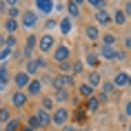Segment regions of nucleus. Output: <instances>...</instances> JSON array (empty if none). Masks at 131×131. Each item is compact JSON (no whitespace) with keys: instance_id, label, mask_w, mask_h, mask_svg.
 Instances as JSON below:
<instances>
[{"instance_id":"obj_46","label":"nucleus","mask_w":131,"mask_h":131,"mask_svg":"<svg viewBox=\"0 0 131 131\" xmlns=\"http://www.w3.org/2000/svg\"><path fill=\"white\" fill-rule=\"evenodd\" d=\"M20 131H34V129H31V127H27V124H22V129Z\"/></svg>"},{"instance_id":"obj_40","label":"nucleus","mask_w":131,"mask_h":131,"mask_svg":"<svg viewBox=\"0 0 131 131\" xmlns=\"http://www.w3.org/2000/svg\"><path fill=\"white\" fill-rule=\"evenodd\" d=\"M60 131H78V129L73 127V124H69V122H67V124H62V127H60Z\"/></svg>"},{"instance_id":"obj_4","label":"nucleus","mask_w":131,"mask_h":131,"mask_svg":"<svg viewBox=\"0 0 131 131\" xmlns=\"http://www.w3.org/2000/svg\"><path fill=\"white\" fill-rule=\"evenodd\" d=\"M51 58H53L56 64L69 62L71 60V47H69V45H56V49L51 51Z\"/></svg>"},{"instance_id":"obj_20","label":"nucleus","mask_w":131,"mask_h":131,"mask_svg":"<svg viewBox=\"0 0 131 131\" xmlns=\"http://www.w3.org/2000/svg\"><path fill=\"white\" fill-rule=\"evenodd\" d=\"M102 80H104V78H102V73H100L98 69H91L89 73H87V84H91L93 89H96V87H100V82H102Z\"/></svg>"},{"instance_id":"obj_41","label":"nucleus","mask_w":131,"mask_h":131,"mask_svg":"<svg viewBox=\"0 0 131 131\" xmlns=\"http://www.w3.org/2000/svg\"><path fill=\"white\" fill-rule=\"evenodd\" d=\"M124 113H127V116L131 118V100H129V102H127V104H124Z\"/></svg>"},{"instance_id":"obj_42","label":"nucleus","mask_w":131,"mask_h":131,"mask_svg":"<svg viewBox=\"0 0 131 131\" xmlns=\"http://www.w3.org/2000/svg\"><path fill=\"white\" fill-rule=\"evenodd\" d=\"M5 40H7V34H0V49L5 47Z\"/></svg>"},{"instance_id":"obj_29","label":"nucleus","mask_w":131,"mask_h":131,"mask_svg":"<svg viewBox=\"0 0 131 131\" xmlns=\"http://www.w3.org/2000/svg\"><path fill=\"white\" fill-rule=\"evenodd\" d=\"M20 129H22V122L18 118H11V120L5 122V127H2V131H20Z\"/></svg>"},{"instance_id":"obj_10","label":"nucleus","mask_w":131,"mask_h":131,"mask_svg":"<svg viewBox=\"0 0 131 131\" xmlns=\"http://www.w3.org/2000/svg\"><path fill=\"white\" fill-rule=\"evenodd\" d=\"M36 47H38V36L36 34H29L27 36V40H25V49H22V56L25 58H34V51H36Z\"/></svg>"},{"instance_id":"obj_25","label":"nucleus","mask_w":131,"mask_h":131,"mask_svg":"<svg viewBox=\"0 0 131 131\" xmlns=\"http://www.w3.org/2000/svg\"><path fill=\"white\" fill-rule=\"evenodd\" d=\"M18 29H20V22H18V20H11V18L5 20V34H7V36H16Z\"/></svg>"},{"instance_id":"obj_27","label":"nucleus","mask_w":131,"mask_h":131,"mask_svg":"<svg viewBox=\"0 0 131 131\" xmlns=\"http://www.w3.org/2000/svg\"><path fill=\"white\" fill-rule=\"evenodd\" d=\"M100 42H102V47H116L118 36L116 34H100Z\"/></svg>"},{"instance_id":"obj_1","label":"nucleus","mask_w":131,"mask_h":131,"mask_svg":"<svg viewBox=\"0 0 131 131\" xmlns=\"http://www.w3.org/2000/svg\"><path fill=\"white\" fill-rule=\"evenodd\" d=\"M18 22H20V29L34 34V29L40 25V16L36 14V11H31V9H25V11L20 14V18H18Z\"/></svg>"},{"instance_id":"obj_3","label":"nucleus","mask_w":131,"mask_h":131,"mask_svg":"<svg viewBox=\"0 0 131 131\" xmlns=\"http://www.w3.org/2000/svg\"><path fill=\"white\" fill-rule=\"evenodd\" d=\"M69 109H67V104H58L53 111H51V124L53 127H62V124L69 122Z\"/></svg>"},{"instance_id":"obj_15","label":"nucleus","mask_w":131,"mask_h":131,"mask_svg":"<svg viewBox=\"0 0 131 131\" xmlns=\"http://www.w3.org/2000/svg\"><path fill=\"white\" fill-rule=\"evenodd\" d=\"M111 93H116L113 82H111V80H102V82H100V96H98V98H100V102H104Z\"/></svg>"},{"instance_id":"obj_31","label":"nucleus","mask_w":131,"mask_h":131,"mask_svg":"<svg viewBox=\"0 0 131 131\" xmlns=\"http://www.w3.org/2000/svg\"><path fill=\"white\" fill-rule=\"evenodd\" d=\"M0 82H11V71H9L7 64H0Z\"/></svg>"},{"instance_id":"obj_45","label":"nucleus","mask_w":131,"mask_h":131,"mask_svg":"<svg viewBox=\"0 0 131 131\" xmlns=\"http://www.w3.org/2000/svg\"><path fill=\"white\" fill-rule=\"evenodd\" d=\"M5 89H7V82H0V93H2Z\"/></svg>"},{"instance_id":"obj_22","label":"nucleus","mask_w":131,"mask_h":131,"mask_svg":"<svg viewBox=\"0 0 131 131\" xmlns=\"http://www.w3.org/2000/svg\"><path fill=\"white\" fill-rule=\"evenodd\" d=\"M100 104H102V102H100V98H98V96H89V98H87V102H84V109L89 111V113H96V111L100 109Z\"/></svg>"},{"instance_id":"obj_6","label":"nucleus","mask_w":131,"mask_h":131,"mask_svg":"<svg viewBox=\"0 0 131 131\" xmlns=\"http://www.w3.org/2000/svg\"><path fill=\"white\" fill-rule=\"evenodd\" d=\"M51 84H53V89H71V87H76V80L71 73H56Z\"/></svg>"},{"instance_id":"obj_43","label":"nucleus","mask_w":131,"mask_h":131,"mask_svg":"<svg viewBox=\"0 0 131 131\" xmlns=\"http://www.w3.org/2000/svg\"><path fill=\"white\" fill-rule=\"evenodd\" d=\"M124 47L131 49V36H124Z\"/></svg>"},{"instance_id":"obj_37","label":"nucleus","mask_w":131,"mask_h":131,"mask_svg":"<svg viewBox=\"0 0 131 131\" xmlns=\"http://www.w3.org/2000/svg\"><path fill=\"white\" fill-rule=\"evenodd\" d=\"M5 47H9V49H18V40H16V36H7Z\"/></svg>"},{"instance_id":"obj_39","label":"nucleus","mask_w":131,"mask_h":131,"mask_svg":"<svg viewBox=\"0 0 131 131\" xmlns=\"http://www.w3.org/2000/svg\"><path fill=\"white\" fill-rule=\"evenodd\" d=\"M122 11H124V16H127V18H131V0H127V2H124Z\"/></svg>"},{"instance_id":"obj_7","label":"nucleus","mask_w":131,"mask_h":131,"mask_svg":"<svg viewBox=\"0 0 131 131\" xmlns=\"http://www.w3.org/2000/svg\"><path fill=\"white\" fill-rule=\"evenodd\" d=\"M9 104H11L14 109H25L29 104V96L22 89H16V91H11V96H9Z\"/></svg>"},{"instance_id":"obj_9","label":"nucleus","mask_w":131,"mask_h":131,"mask_svg":"<svg viewBox=\"0 0 131 131\" xmlns=\"http://www.w3.org/2000/svg\"><path fill=\"white\" fill-rule=\"evenodd\" d=\"M42 89H45V84L40 82V78H31L29 84L25 87V93H27L29 98H40L42 96Z\"/></svg>"},{"instance_id":"obj_47","label":"nucleus","mask_w":131,"mask_h":131,"mask_svg":"<svg viewBox=\"0 0 131 131\" xmlns=\"http://www.w3.org/2000/svg\"><path fill=\"white\" fill-rule=\"evenodd\" d=\"M127 87H131V71H129V80H127Z\"/></svg>"},{"instance_id":"obj_17","label":"nucleus","mask_w":131,"mask_h":131,"mask_svg":"<svg viewBox=\"0 0 131 131\" xmlns=\"http://www.w3.org/2000/svg\"><path fill=\"white\" fill-rule=\"evenodd\" d=\"M51 98H53L56 104H67L71 100V93H69V89H56Z\"/></svg>"},{"instance_id":"obj_12","label":"nucleus","mask_w":131,"mask_h":131,"mask_svg":"<svg viewBox=\"0 0 131 131\" xmlns=\"http://www.w3.org/2000/svg\"><path fill=\"white\" fill-rule=\"evenodd\" d=\"M29 80H31V76L25 73V71H14V76H11L14 87H16V89H22V91H25V87L29 84Z\"/></svg>"},{"instance_id":"obj_14","label":"nucleus","mask_w":131,"mask_h":131,"mask_svg":"<svg viewBox=\"0 0 131 131\" xmlns=\"http://www.w3.org/2000/svg\"><path fill=\"white\" fill-rule=\"evenodd\" d=\"M34 113H36V118H38V122H40L42 129H47L49 124H51V111H47V109H42V107H38Z\"/></svg>"},{"instance_id":"obj_51","label":"nucleus","mask_w":131,"mask_h":131,"mask_svg":"<svg viewBox=\"0 0 131 131\" xmlns=\"http://www.w3.org/2000/svg\"><path fill=\"white\" fill-rule=\"evenodd\" d=\"M16 2H22V0H16Z\"/></svg>"},{"instance_id":"obj_50","label":"nucleus","mask_w":131,"mask_h":131,"mask_svg":"<svg viewBox=\"0 0 131 131\" xmlns=\"http://www.w3.org/2000/svg\"><path fill=\"white\" fill-rule=\"evenodd\" d=\"M78 131H89V129H78Z\"/></svg>"},{"instance_id":"obj_18","label":"nucleus","mask_w":131,"mask_h":131,"mask_svg":"<svg viewBox=\"0 0 131 131\" xmlns=\"http://www.w3.org/2000/svg\"><path fill=\"white\" fill-rule=\"evenodd\" d=\"M127 80H129V71H116L111 82L116 89H122V87H127Z\"/></svg>"},{"instance_id":"obj_44","label":"nucleus","mask_w":131,"mask_h":131,"mask_svg":"<svg viewBox=\"0 0 131 131\" xmlns=\"http://www.w3.org/2000/svg\"><path fill=\"white\" fill-rule=\"evenodd\" d=\"M2 11H7V5H5V0H0V14Z\"/></svg>"},{"instance_id":"obj_48","label":"nucleus","mask_w":131,"mask_h":131,"mask_svg":"<svg viewBox=\"0 0 131 131\" xmlns=\"http://www.w3.org/2000/svg\"><path fill=\"white\" fill-rule=\"evenodd\" d=\"M73 2H76V5H82V2H87V0H73Z\"/></svg>"},{"instance_id":"obj_52","label":"nucleus","mask_w":131,"mask_h":131,"mask_svg":"<svg viewBox=\"0 0 131 131\" xmlns=\"http://www.w3.org/2000/svg\"><path fill=\"white\" fill-rule=\"evenodd\" d=\"M0 131H2V124H0Z\"/></svg>"},{"instance_id":"obj_36","label":"nucleus","mask_w":131,"mask_h":131,"mask_svg":"<svg viewBox=\"0 0 131 131\" xmlns=\"http://www.w3.org/2000/svg\"><path fill=\"white\" fill-rule=\"evenodd\" d=\"M56 27H58V20H53V18L49 16V20L45 22V29H47V34H51V31H53Z\"/></svg>"},{"instance_id":"obj_13","label":"nucleus","mask_w":131,"mask_h":131,"mask_svg":"<svg viewBox=\"0 0 131 131\" xmlns=\"http://www.w3.org/2000/svg\"><path fill=\"white\" fill-rule=\"evenodd\" d=\"M84 38L89 42H100V27H96L93 22L91 25H84Z\"/></svg>"},{"instance_id":"obj_24","label":"nucleus","mask_w":131,"mask_h":131,"mask_svg":"<svg viewBox=\"0 0 131 131\" xmlns=\"http://www.w3.org/2000/svg\"><path fill=\"white\" fill-rule=\"evenodd\" d=\"M76 89H78V96H80V98H84V100H87L89 96H93V91H96L93 87H91V84H87V82H80V84L76 87Z\"/></svg>"},{"instance_id":"obj_26","label":"nucleus","mask_w":131,"mask_h":131,"mask_svg":"<svg viewBox=\"0 0 131 131\" xmlns=\"http://www.w3.org/2000/svg\"><path fill=\"white\" fill-rule=\"evenodd\" d=\"M67 16H69L71 20L80 18V5H76L73 0H69V2H67Z\"/></svg>"},{"instance_id":"obj_30","label":"nucleus","mask_w":131,"mask_h":131,"mask_svg":"<svg viewBox=\"0 0 131 131\" xmlns=\"http://www.w3.org/2000/svg\"><path fill=\"white\" fill-rule=\"evenodd\" d=\"M11 107H9V104H2V107H0V124H5V122H9V120H11Z\"/></svg>"},{"instance_id":"obj_34","label":"nucleus","mask_w":131,"mask_h":131,"mask_svg":"<svg viewBox=\"0 0 131 131\" xmlns=\"http://www.w3.org/2000/svg\"><path fill=\"white\" fill-rule=\"evenodd\" d=\"M71 73H84V62L82 60H73L71 62Z\"/></svg>"},{"instance_id":"obj_49","label":"nucleus","mask_w":131,"mask_h":131,"mask_svg":"<svg viewBox=\"0 0 131 131\" xmlns=\"http://www.w3.org/2000/svg\"><path fill=\"white\" fill-rule=\"evenodd\" d=\"M127 129H129V131H131V122H129V127H127Z\"/></svg>"},{"instance_id":"obj_11","label":"nucleus","mask_w":131,"mask_h":131,"mask_svg":"<svg viewBox=\"0 0 131 131\" xmlns=\"http://www.w3.org/2000/svg\"><path fill=\"white\" fill-rule=\"evenodd\" d=\"M93 25L96 27H109V25H113V20H111V14L107 11V9H98L96 16H93Z\"/></svg>"},{"instance_id":"obj_2","label":"nucleus","mask_w":131,"mask_h":131,"mask_svg":"<svg viewBox=\"0 0 131 131\" xmlns=\"http://www.w3.org/2000/svg\"><path fill=\"white\" fill-rule=\"evenodd\" d=\"M98 58L104 62H113V60H122V58H127V53H124L122 49H116V47H102L100 45V49H98Z\"/></svg>"},{"instance_id":"obj_5","label":"nucleus","mask_w":131,"mask_h":131,"mask_svg":"<svg viewBox=\"0 0 131 131\" xmlns=\"http://www.w3.org/2000/svg\"><path fill=\"white\" fill-rule=\"evenodd\" d=\"M56 45H58V42H56V38L51 34H42V36H38V51H40V53H51V51H53L56 49Z\"/></svg>"},{"instance_id":"obj_8","label":"nucleus","mask_w":131,"mask_h":131,"mask_svg":"<svg viewBox=\"0 0 131 131\" xmlns=\"http://www.w3.org/2000/svg\"><path fill=\"white\" fill-rule=\"evenodd\" d=\"M34 7L38 16H51L56 11V0H34Z\"/></svg>"},{"instance_id":"obj_28","label":"nucleus","mask_w":131,"mask_h":131,"mask_svg":"<svg viewBox=\"0 0 131 131\" xmlns=\"http://www.w3.org/2000/svg\"><path fill=\"white\" fill-rule=\"evenodd\" d=\"M40 107H42V109H47V111H53L58 104L53 102V98H51V96H45V93H42V96H40Z\"/></svg>"},{"instance_id":"obj_35","label":"nucleus","mask_w":131,"mask_h":131,"mask_svg":"<svg viewBox=\"0 0 131 131\" xmlns=\"http://www.w3.org/2000/svg\"><path fill=\"white\" fill-rule=\"evenodd\" d=\"M27 127H31V129H34V131L42 129V127H40V122H38V118H36V113H31V116L27 118Z\"/></svg>"},{"instance_id":"obj_19","label":"nucleus","mask_w":131,"mask_h":131,"mask_svg":"<svg viewBox=\"0 0 131 131\" xmlns=\"http://www.w3.org/2000/svg\"><path fill=\"white\" fill-rule=\"evenodd\" d=\"M25 73H29L31 78H36V73L40 71V62H38V58H29L27 62H25Z\"/></svg>"},{"instance_id":"obj_33","label":"nucleus","mask_w":131,"mask_h":131,"mask_svg":"<svg viewBox=\"0 0 131 131\" xmlns=\"http://www.w3.org/2000/svg\"><path fill=\"white\" fill-rule=\"evenodd\" d=\"M5 14H7V18H11V20H18L22 11H20V9H18V7L14 5V7H7V11H5Z\"/></svg>"},{"instance_id":"obj_23","label":"nucleus","mask_w":131,"mask_h":131,"mask_svg":"<svg viewBox=\"0 0 131 131\" xmlns=\"http://www.w3.org/2000/svg\"><path fill=\"white\" fill-rule=\"evenodd\" d=\"M111 20H113V25H118V27H124L129 18L124 16V11H122V9H116V11L111 14Z\"/></svg>"},{"instance_id":"obj_38","label":"nucleus","mask_w":131,"mask_h":131,"mask_svg":"<svg viewBox=\"0 0 131 131\" xmlns=\"http://www.w3.org/2000/svg\"><path fill=\"white\" fill-rule=\"evenodd\" d=\"M87 2H89L96 11H98V9H104V5H107V0H87Z\"/></svg>"},{"instance_id":"obj_16","label":"nucleus","mask_w":131,"mask_h":131,"mask_svg":"<svg viewBox=\"0 0 131 131\" xmlns=\"http://www.w3.org/2000/svg\"><path fill=\"white\" fill-rule=\"evenodd\" d=\"M58 29H60L62 36H69L73 31V20H71L69 16H62L60 20H58Z\"/></svg>"},{"instance_id":"obj_32","label":"nucleus","mask_w":131,"mask_h":131,"mask_svg":"<svg viewBox=\"0 0 131 131\" xmlns=\"http://www.w3.org/2000/svg\"><path fill=\"white\" fill-rule=\"evenodd\" d=\"M14 56V49H9V47H2L0 49V64H7V60Z\"/></svg>"},{"instance_id":"obj_21","label":"nucleus","mask_w":131,"mask_h":131,"mask_svg":"<svg viewBox=\"0 0 131 131\" xmlns=\"http://www.w3.org/2000/svg\"><path fill=\"white\" fill-rule=\"evenodd\" d=\"M82 62L87 64V67H91V69H98V64H100L102 60L98 58V53H96V51H89V53H84Z\"/></svg>"}]
</instances>
